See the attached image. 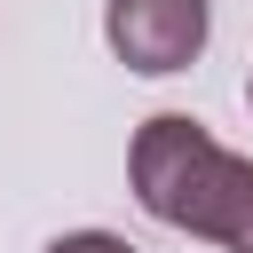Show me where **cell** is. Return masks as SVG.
<instances>
[{
	"instance_id": "6da1fadb",
	"label": "cell",
	"mask_w": 253,
	"mask_h": 253,
	"mask_svg": "<svg viewBox=\"0 0 253 253\" xmlns=\"http://www.w3.org/2000/svg\"><path fill=\"white\" fill-rule=\"evenodd\" d=\"M126 182L150 221L213 237L229 253H253V158L221 150L198 119H182V111L142 119L134 150H126Z\"/></svg>"
},
{
	"instance_id": "7a4b0ae2",
	"label": "cell",
	"mask_w": 253,
	"mask_h": 253,
	"mask_svg": "<svg viewBox=\"0 0 253 253\" xmlns=\"http://www.w3.org/2000/svg\"><path fill=\"white\" fill-rule=\"evenodd\" d=\"M206 32H213L206 0H111V8H103L111 55H119L126 71H142V79L190 71L198 47H206Z\"/></svg>"
},
{
	"instance_id": "3957f363",
	"label": "cell",
	"mask_w": 253,
	"mask_h": 253,
	"mask_svg": "<svg viewBox=\"0 0 253 253\" xmlns=\"http://www.w3.org/2000/svg\"><path fill=\"white\" fill-rule=\"evenodd\" d=\"M47 253H134L126 237H111V229H71V237H55Z\"/></svg>"
},
{
	"instance_id": "277c9868",
	"label": "cell",
	"mask_w": 253,
	"mask_h": 253,
	"mask_svg": "<svg viewBox=\"0 0 253 253\" xmlns=\"http://www.w3.org/2000/svg\"><path fill=\"white\" fill-rule=\"evenodd\" d=\"M245 103H253V79H245Z\"/></svg>"
}]
</instances>
